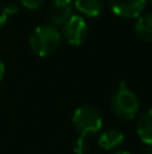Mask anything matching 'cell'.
<instances>
[{"label": "cell", "mask_w": 152, "mask_h": 154, "mask_svg": "<svg viewBox=\"0 0 152 154\" xmlns=\"http://www.w3.org/2000/svg\"><path fill=\"white\" fill-rule=\"evenodd\" d=\"M4 73H5V66H4V62L0 60V81L3 80V77H4Z\"/></svg>", "instance_id": "cell-16"}, {"label": "cell", "mask_w": 152, "mask_h": 154, "mask_svg": "<svg viewBox=\"0 0 152 154\" xmlns=\"http://www.w3.org/2000/svg\"><path fill=\"white\" fill-rule=\"evenodd\" d=\"M144 154H152V146H147V149H145Z\"/></svg>", "instance_id": "cell-17"}, {"label": "cell", "mask_w": 152, "mask_h": 154, "mask_svg": "<svg viewBox=\"0 0 152 154\" xmlns=\"http://www.w3.org/2000/svg\"><path fill=\"white\" fill-rule=\"evenodd\" d=\"M110 107L118 118L124 120H131L137 115L140 104L137 96L127 88L125 82L121 81L117 91L112 96Z\"/></svg>", "instance_id": "cell-3"}, {"label": "cell", "mask_w": 152, "mask_h": 154, "mask_svg": "<svg viewBox=\"0 0 152 154\" xmlns=\"http://www.w3.org/2000/svg\"><path fill=\"white\" fill-rule=\"evenodd\" d=\"M73 126L80 133V137L90 138L102 128V116L90 106L78 107L73 114Z\"/></svg>", "instance_id": "cell-2"}, {"label": "cell", "mask_w": 152, "mask_h": 154, "mask_svg": "<svg viewBox=\"0 0 152 154\" xmlns=\"http://www.w3.org/2000/svg\"><path fill=\"white\" fill-rule=\"evenodd\" d=\"M23 7L28 8V10H37L43 4L45 0H19Z\"/></svg>", "instance_id": "cell-12"}, {"label": "cell", "mask_w": 152, "mask_h": 154, "mask_svg": "<svg viewBox=\"0 0 152 154\" xmlns=\"http://www.w3.org/2000/svg\"><path fill=\"white\" fill-rule=\"evenodd\" d=\"M73 15V5H54L47 11V18L50 20V24L55 27H62L69 18Z\"/></svg>", "instance_id": "cell-8"}, {"label": "cell", "mask_w": 152, "mask_h": 154, "mask_svg": "<svg viewBox=\"0 0 152 154\" xmlns=\"http://www.w3.org/2000/svg\"><path fill=\"white\" fill-rule=\"evenodd\" d=\"M135 31L142 39L152 42V12L139 16L135 26Z\"/></svg>", "instance_id": "cell-10"}, {"label": "cell", "mask_w": 152, "mask_h": 154, "mask_svg": "<svg viewBox=\"0 0 152 154\" xmlns=\"http://www.w3.org/2000/svg\"><path fill=\"white\" fill-rule=\"evenodd\" d=\"M5 5H7V11H8L10 15L16 14L19 11V7H18V4H16L15 2H8V3H5Z\"/></svg>", "instance_id": "cell-14"}, {"label": "cell", "mask_w": 152, "mask_h": 154, "mask_svg": "<svg viewBox=\"0 0 152 154\" xmlns=\"http://www.w3.org/2000/svg\"><path fill=\"white\" fill-rule=\"evenodd\" d=\"M62 34L53 24H40L30 37V48L37 56L47 57L61 46Z\"/></svg>", "instance_id": "cell-1"}, {"label": "cell", "mask_w": 152, "mask_h": 154, "mask_svg": "<svg viewBox=\"0 0 152 154\" xmlns=\"http://www.w3.org/2000/svg\"><path fill=\"white\" fill-rule=\"evenodd\" d=\"M78 12L88 18H96L104 10V0H73Z\"/></svg>", "instance_id": "cell-9"}, {"label": "cell", "mask_w": 152, "mask_h": 154, "mask_svg": "<svg viewBox=\"0 0 152 154\" xmlns=\"http://www.w3.org/2000/svg\"><path fill=\"white\" fill-rule=\"evenodd\" d=\"M115 15L124 19L139 18L147 5V0H108Z\"/></svg>", "instance_id": "cell-5"}, {"label": "cell", "mask_w": 152, "mask_h": 154, "mask_svg": "<svg viewBox=\"0 0 152 154\" xmlns=\"http://www.w3.org/2000/svg\"><path fill=\"white\" fill-rule=\"evenodd\" d=\"M124 139V134L121 131L116 130V128H109V130H105L101 133V135L98 137V145L101 149L104 150H115L117 149L120 145H123Z\"/></svg>", "instance_id": "cell-7"}, {"label": "cell", "mask_w": 152, "mask_h": 154, "mask_svg": "<svg viewBox=\"0 0 152 154\" xmlns=\"http://www.w3.org/2000/svg\"><path fill=\"white\" fill-rule=\"evenodd\" d=\"M113 154H131V153H128V152H123V150H121V152H116V153H113Z\"/></svg>", "instance_id": "cell-18"}, {"label": "cell", "mask_w": 152, "mask_h": 154, "mask_svg": "<svg viewBox=\"0 0 152 154\" xmlns=\"http://www.w3.org/2000/svg\"><path fill=\"white\" fill-rule=\"evenodd\" d=\"M137 135L147 146H152V108L144 111L137 119Z\"/></svg>", "instance_id": "cell-6"}, {"label": "cell", "mask_w": 152, "mask_h": 154, "mask_svg": "<svg viewBox=\"0 0 152 154\" xmlns=\"http://www.w3.org/2000/svg\"><path fill=\"white\" fill-rule=\"evenodd\" d=\"M8 16H10V14H8V11H7V5H5V3H3L1 0H0V29L5 24Z\"/></svg>", "instance_id": "cell-13"}, {"label": "cell", "mask_w": 152, "mask_h": 154, "mask_svg": "<svg viewBox=\"0 0 152 154\" xmlns=\"http://www.w3.org/2000/svg\"><path fill=\"white\" fill-rule=\"evenodd\" d=\"M73 0H53L54 5H72Z\"/></svg>", "instance_id": "cell-15"}, {"label": "cell", "mask_w": 152, "mask_h": 154, "mask_svg": "<svg viewBox=\"0 0 152 154\" xmlns=\"http://www.w3.org/2000/svg\"><path fill=\"white\" fill-rule=\"evenodd\" d=\"M89 149V138H83V137H78L74 141L73 145V150L75 154H85Z\"/></svg>", "instance_id": "cell-11"}, {"label": "cell", "mask_w": 152, "mask_h": 154, "mask_svg": "<svg viewBox=\"0 0 152 154\" xmlns=\"http://www.w3.org/2000/svg\"><path fill=\"white\" fill-rule=\"evenodd\" d=\"M88 24L81 15H72L69 20L62 26V37L67 43L73 46H80L88 38Z\"/></svg>", "instance_id": "cell-4"}, {"label": "cell", "mask_w": 152, "mask_h": 154, "mask_svg": "<svg viewBox=\"0 0 152 154\" xmlns=\"http://www.w3.org/2000/svg\"><path fill=\"white\" fill-rule=\"evenodd\" d=\"M147 2H152V0H147Z\"/></svg>", "instance_id": "cell-19"}]
</instances>
